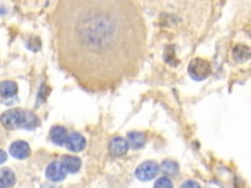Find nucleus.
Segmentation results:
<instances>
[{"mask_svg": "<svg viewBox=\"0 0 251 188\" xmlns=\"http://www.w3.org/2000/svg\"><path fill=\"white\" fill-rule=\"evenodd\" d=\"M67 64L86 79L119 77L142 46L144 23L133 0H59Z\"/></svg>", "mask_w": 251, "mask_h": 188, "instance_id": "1", "label": "nucleus"}, {"mask_svg": "<svg viewBox=\"0 0 251 188\" xmlns=\"http://www.w3.org/2000/svg\"><path fill=\"white\" fill-rule=\"evenodd\" d=\"M0 121L7 129H33L39 124V119L35 114L22 109H12L4 112L0 117Z\"/></svg>", "mask_w": 251, "mask_h": 188, "instance_id": "2", "label": "nucleus"}, {"mask_svg": "<svg viewBox=\"0 0 251 188\" xmlns=\"http://www.w3.org/2000/svg\"><path fill=\"white\" fill-rule=\"evenodd\" d=\"M188 74L194 80H203L211 73V65L208 60L203 58H194L187 67Z\"/></svg>", "mask_w": 251, "mask_h": 188, "instance_id": "3", "label": "nucleus"}, {"mask_svg": "<svg viewBox=\"0 0 251 188\" xmlns=\"http://www.w3.org/2000/svg\"><path fill=\"white\" fill-rule=\"evenodd\" d=\"M159 164L154 161H146L140 164L135 169V176L142 181L153 179L159 173Z\"/></svg>", "mask_w": 251, "mask_h": 188, "instance_id": "4", "label": "nucleus"}, {"mask_svg": "<svg viewBox=\"0 0 251 188\" xmlns=\"http://www.w3.org/2000/svg\"><path fill=\"white\" fill-rule=\"evenodd\" d=\"M67 173V170L59 161H54L50 163L45 170L46 177L53 182L62 181L66 177Z\"/></svg>", "mask_w": 251, "mask_h": 188, "instance_id": "5", "label": "nucleus"}, {"mask_svg": "<svg viewBox=\"0 0 251 188\" xmlns=\"http://www.w3.org/2000/svg\"><path fill=\"white\" fill-rule=\"evenodd\" d=\"M65 145L68 150L71 152H80L85 148L86 145V140L85 138L77 132H73L71 134H68Z\"/></svg>", "mask_w": 251, "mask_h": 188, "instance_id": "6", "label": "nucleus"}, {"mask_svg": "<svg viewBox=\"0 0 251 188\" xmlns=\"http://www.w3.org/2000/svg\"><path fill=\"white\" fill-rule=\"evenodd\" d=\"M128 148L129 146L126 139L121 136H116L112 138L109 143V152L114 157L124 156L127 152Z\"/></svg>", "mask_w": 251, "mask_h": 188, "instance_id": "7", "label": "nucleus"}, {"mask_svg": "<svg viewBox=\"0 0 251 188\" xmlns=\"http://www.w3.org/2000/svg\"><path fill=\"white\" fill-rule=\"evenodd\" d=\"M9 151H10V154L12 155V157H14L15 159H18V160L26 159L30 154L29 145L26 142L22 141V140L15 141L14 143H12Z\"/></svg>", "mask_w": 251, "mask_h": 188, "instance_id": "8", "label": "nucleus"}, {"mask_svg": "<svg viewBox=\"0 0 251 188\" xmlns=\"http://www.w3.org/2000/svg\"><path fill=\"white\" fill-rule=\"evenodd\" d=\"M60 162L65 167V169L67 170V172H71V173L77 172L81 166V161L76 156L66 155L61 159Z\"/></svg>", "mask_w": 251, "mask_h": 188, "instance_id": "9", "label": "nucleus"}, {"mask_svg": "<svg viewBox=\"0 0 251 188\" xmlns=\"http://www.w3.org/2000/svg\"><path fill=\"white\" fill-rule=\"evenodd\" d=\"M126 141L128 146L134 150L141 149L146 143V136L143 132L140 131H131L127 133Z\"/></svg>", "mask_w": 251, "mask_h": 188, "instance_id": "10", "label": "nucleus"}, {"mask_svg": "<svg viewBox=\"0 0 251 188\" xmlns=\"http://www.w3.org/2000/svg\"><path fill=\"white\" fill-rule=\"evenodd\" d=\"M67 136H68V132L64 126L56 125V126H53L50 130V139L56 145H59V146L65 145Z\"/></svg>", "mask_w": 251, "mask_h": 188, "instance_id": "11", "label": "nucleus"}, {"mask_svg": "<svg viewBox=\"0 0 251 188\" xmlns=\"http://www.w3.org/2000/svg\"><path fill=\"white\" fill-rule=\"evenodd\" d=\"M18 92V85L11 80H4L0 82V96L3 98L14 97Z\"/></svg>", "mask_w": 251, "mask_h": 188, "instance_id": "12", "label": "nucleus"}, {"mask_svg": "<svg viewBox=\"0 0 251 188\" xmlns=\"http://www.w3.org/2000/svg\"><path fill=\"white\" fill-rule=\"evenodd\" d=\"M16 182L14 172L8 167L0 168V187H11Z\"/></svg>", "mask_w": 251, "mask_h": 188, "instance_id": "13", "label": "nucleus"}, {"mask_svg": "<svg viewBox=\"0 0 251 188\" xmlns=\"http://www.w3.org/2000/svg\"><path fill=\"white\" fill-rule=\"evenodd\" d=\"M233 59L237 62H244L250 57V50L247 46L244 45H236L232 50Z\"/></svg>", "mask_w": 251, "mask_h": 188, "instance_id": "14", "label": "nucleus"}, {"mask_svg": "<svg viewBox=\"0 0 251 188\" xmlns=\"http://www.w3.org/2000/svg\"><path fill=\"white\" fill-rule=\"evenodd\" d=\"M161 170L162 172L165 173V175H168V176H173V175H176L178 171V164L172 161V160H166V161H163L162 164H161Z\"/></svg>", "mask_w": 251, "mask_h": 188, "instance_id": "15", "label": "nucleus"}, {"mask_svg": "<svg viewBox=\"0 0 251 188\" xmlns=\"http://www.w3.org/2000/svg\"><path fill=\"white\" fill-rule=\"evenodd\" d=\"M155 187H165V188H171L173 187V183L170 180V178H168L167 176H162L160 178H158L155 183H154Z\"/></svg>", "mask_w": 251, "mask_h": 188, "instance_id": "16", "label": "nucleus"}, {"mask_svg": "<svg viewBox=\"0 0 251 188\" xmlns=\"http://www.w3.org/2000/svg\"><path fill=\"white\" fill-rule=\"evenodd\" d=\"M181 186L182 187H196V186H200V184L195 182V181H193V180H187Z\"/></svg>", "mask_w": 251, "mask_h": 188, "instance_id": "17", "label": "nucleus"}, {"mask_svg": "<svg viewBox=\"0 0 251 188\" xmlns=\"http://www.w3.org/2000/svg\"><path fill=\"white\" fill-rule=\"evenodd\" d=\"M7 160V154L0 149V164H3Z\"/></svg>", "mask_w": 251, "mask_h": 188, "instance_id": "18", "label": "nucleus"}]
</instances>
